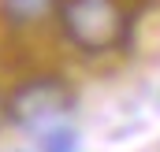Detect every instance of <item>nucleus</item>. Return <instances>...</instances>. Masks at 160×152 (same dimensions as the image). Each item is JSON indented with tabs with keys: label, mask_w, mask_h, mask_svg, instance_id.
I'll list each match as a JSON object with an SVG mask.
<instances>
[{
	"label": "nucleus",
	"mask_w": 160,
	"mask_h": 152,
	"mask_svg": "<svg viewBox=\"0 0 160 152\" xmlns=\"http://www.w3.org/2000/svg\"><path fill=\"white\" fill-rule=\"evenodd\" d=\"M60 30L82 52H112L127 41V7L123 0H60Z\"/></svg>",
	"instance_id": "nucleus-1"
},
{
	"label": "nucleus",
	"mask_w": 160,
	"mask_h": 152,
	"mask_svg": "<svg viewBox=\"0 0 160 152\" xmlns=\"http://www.w3.org/2000/svg\"><path fill=\"white\" fill-rule=\"evenodd\" d=\"M75 108V93L63 78L56 74H30L11 89V97L4 100V112L15 126L41 134L56 122H63V115Z\"/></svg>",
	"instance_id": "nucleus-2"
},
{
	"label": "nucleus",
	"mask_w": 160,
	"mask_h": 152,
	"mask_svg": "<svg viewBox=\"0 0 160 152\" xmlns=\"http://www.w3.org/2000/svg\"><path fill=\"white\" fill-rule=\"evenodd\" d=\"M52 7L56 0H0V19L11 30H26V26H38Z\"/></svg>",
	"instance_id": "nucleus-3"
},
{
	"label": "nucleus",
	"mask_w": 160,
	"mask_h": 152,
	"mask_svg": "<svg viewBox=\"0 0 160 152\" xmlns=\"http://www.w3.org/2000/svg\"><path fill=\"white\" fill-rule=\"evenodd\" d=\"M82 141H78V130L56 122L48 130H41V152H78Z\"/></svg>",
	"instance_id": "nucleus-4"
},
{
	"label": "nucleus",
	"mask_w": 160,
	"mask_h": 152,
	"mask_svg": "<svg viewBox=\"0 0 160 152\" xmlns=\"http://www.w3.org/2000/svg\"><path fill=\"white\" fill-rule=\"evenodd\" d=\"M4 119H8V112H4V97H0V122H4Z\"/></svg>",
	"instance_id": "nucleus-5"
}]
</instances>
